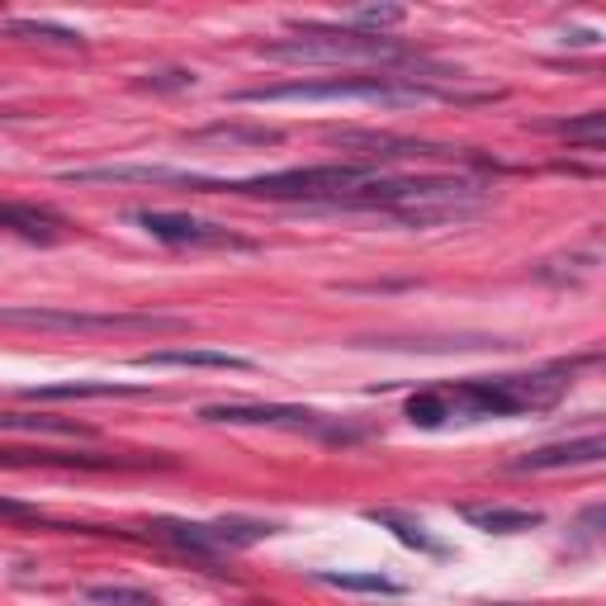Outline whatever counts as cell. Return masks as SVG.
<instances>
[{
	"instance_id": "1",
	"label": "cell",
	"mask_w": 606,
	"mask_h": 606,
	"mask_svg": "<svg viewBox=\"0 0 606 606\" xmlns=\"http://www.w3.org/2000/svg\"><path fill=\"white\" fill-rule=\"evenodd\" d=\"M379 167L365 161H332V167H289L266 175H242V181H214V175H185L190 190L209 195H252V199H303V204H337L355 185L375 181Z\"/></svg>"
},
{
	"instance_id": "2",
	"label": "cell",
	"mask_w": 606,
	"mask_h": 606,
	"mask_svg": "<svg viewBox=\"0 0 606 606\" xmlns=\"http://www.w3.org/2000/svg\"><path fill=\"white\" fill-rule=\"evenodd\" d=\"M238 105H327V100H365V105H432V100H455L450 90L417 86L408 76H332V81H284V86H252L232 95Z\"/></svg>"
},
{
	"instance_id": "3",
	"label": "cell",
	"mask_w": 606,
	"mask_h": 606,
	"mask_svg": "<svg viewBox=\"0 0 606 606\" xmlns=\"http://www.w3.org/2000/svg\"><path fill=\"white\" fill-rule=\"evenodd\" d=\"M569 379L559 375H502V379H470L446 393L450 417H517V412H545L555 408Z\"/></svg>"
},
{
	"instance_id": "4",
	"label": "cell",
	"mask_w": 606,
	"mask_h": 606,
	"mask_svg": "<svg viewBox=\"0 0 606 606\" xmlns=\"http://www.w3.org/2000/svg\"><path fill=\"white\" fill-rule=\"evenodd\" d=\"M5 327L34 332H86V337H175L190 332L185 318L171 313H81V308H0Z\"/></svg>"
},
{
	"instance_id": "5",
	"label": "cell",
	"mask_w": 606,
	"mask_h": 606,
	"mask_svg": "<svg viewBox=\"0 0 606 606\" xmlns=\"http://www.w3.org/2000/svg\"><path fill=\"white\" fill-rule=\"evenodd\" d=\"M270 62H417L398 38H365L351 29H303L299 38L266 48Z\"/></svg>"
},
{
	"instance_id": "6",
	"label": "cell",
	"mask_w": 606,
	"mask_h": 606,
	"mask_svg": "<svg viewBox=\"0 0 606 606\" xmlns=\"http://www.w3.org/2000/svg\"><path fill=\"white\" fill-rule=\"evenodd\" d=\"M280 526L275 521H252V517H223V521H157V535L171 545L190 549L199 559L228 555V549H246L256 541H266Z\"/></svg>"
},
{
	"instance_id": "7",
	"label": "cell",
	"mask_w": 606,
	"mask_h": 606,
	"mask_svg": "<svg viewBox=\"0 0 606 606\" xmlns=\"http://www.w3.org/2000/svg\"><path fill=\"white\" fill-rule=\"evenodd\" d=\"M143 232H152L157 242H171V246H238V252H252L256 242L238 238V232L218 228V223H204V218H190V214H167V209H143L137 214Z\"/></svg>"
},
{
	"instance_id": "8",
	"label": "cell",
	"mask_w": 606,
	"mask_h": 606,
	"mask_svg": "<svg viewBox=\"0 0 606 606\" xmlns=\"http://www.w3.org/2000/svg\"><path fill=\"white\" fill-rule=\"evenodd\" d=\"M204 422H228V426H318L323 417L308 408H289V403H214L199 412Z\"/></svg>"
},
{
	"instance_id": "9",
	"label": "cell",
	"mask_w": 606,
	"mask_h": 606,
	"mask_svg": "<svg viewBox=\"0 0 606 606\" xmlns=\"http://www.w3.org/2000/svg\"><path fill=\"white\" fill-rule=\"evenodd\" d=\"M597 460H606V440L583 436V440H559V446H535L526 455H517L512 470L541 474V470H569V464H597Z\"/></svg>"
},
{
	"instance_id": "10",
	"label": "cell",
	"mask_w": 606,
	"mask_h": 606,
	"mask_svg": "<svg viewBox=\"0 0 606 606\" xmlns=\"http://www.w3.org/2000/svg\"><path fill=\"white\" fill-rule=\"evenodd\" d=\"M190 171H171V167H81V171H62V181L72 185H185Z\"/></svg>"
},
{
	"instance_id": "11",
	"label": "cell",
	"mask_w": 606,
	"mask_h": 606,
	"mask_svg": "<svg viewBox=\"0 0 606 606\" xmlns=\"http://www.w3.org/2000/svg\"><path fill=\"white\" fill-rule=\"evenodd\" d=\"M190 147H280L284 133L266 123H209V129L185 133Z\"/></svg>"
},
{
	"instance_id": "12",
	"label": "cell",
	"mask_w": 606,
	"mask_h": 606,
	"mask_svg": "<svg viewBox=\"0 0 606 606\" xmlns=\"http://www.w3.org/2000/svg\"><path fill=\"white\" fill-rule=\"evenodd\" d=\"M143 384H114V379H72V384H44L24 389L29 403H76V398H143Z\"/></svg>"
},
{
	"instance_id": "13",
	"label": "cell",
	"mask_w": 606,
	"mask_h": 606,
	"mask_svg": "<svg viewBox=\"0 0 606 606\" xmlns=\"http://www.w3.org/2000/svg\"><path fill=\"white\" fill-rule=\"evenodd\" d=\"M0 228L20 232V238H29V242H58L62 228H66V218L52 214V209H38V204H10V199H0Z\"/></svg>"
},
{
	"instance_id": "14",
	"label": "cell",
	"mask_w": 606,
	"mask_h": 606,
	"mask_svg": "<svg viewBox=\"0 0 606 606\" xmlns=\"http://www.w3.org/2000/svg\"><path fill=\"white\" fill-rule=\"evenodd\" d=\"M143 369H252L246 355H232V351H195V347H181V351H147L137 355Z\"/></svg>"
},
{
	"instance_id": "15",
	"label": "cell",
	"mask_w": 606,
	"mask_h": 606,
	"mask_svg": "<svg viewBox=\"0 0 606 606\" xmlns=\"http://www.w3.org/2000/svg\"><path fill=\"white\" fill-rule=\"evenodd\" d=\"M460 517L488 535H521V531H531L545 521L541 512H531V507H464Z\"/></svg>"
},
{
	"instance_id": "16",
	"label": "cell",
	"mask_w": 606,
	"mask_h": 606,
	"mask_svg": "<svg viewBox=\"0 0 606 606\" xmlns=\"http://www.w3.org/2000/svg\"><path fill=\"white\" fill-rule=\"evenodd\" d=\"M5 38H24V44H58V48H86V38L76 29H62V24H48V20H5L0 24Z\"/></svg>"
},
{
	"instance_id": "17",
	"label": "cell",
	"mask_w": 606,
	"mask_h": 606,
	"mask_svg": "<svg viewBox=\"0 0 606 606\" xmlns=\"http://www.w3.org/2000/svg\"><path fill=\"white\" fill-rule=\"evenodd\" d=\"M403 20H408V10H403V5H365V10H351L341 29L365 34V38H384L389 29H398Z\"/></svg>"
},
{
	"instance_id": "18",
	"label": "cell",
	"mask_w": 606,
	"mask_h": 606,
	"mask_svg": "<svg viewBox=\"0 0 606 606\" xmlns=\"http://www.w3.org/2000/svg\"><path fill=\"white\" fill-rule=\"evenodd\" d=\"M541 129L569 137V143H583V152H602V137H606V114L592 109L583 119H559V123H541Z\"/></svg>"
},
{
	"instance_id": "19",
	"label": "cell",
	"mask_w": 606,
	"mask_h": 606,
	"mask_svg": "<svg viewBox=\"0 0 606 606\" xmlns=\"http://www.w3.org/2000/svg\"><path fill=\"white\" fill-rule=\"evenodd\" d=\"M0 432H34V436H90L81 422H66V417H24V412H5V417H0Z\"/></svg>"
},
{
	"instance_id": "20",
	"label": "cell",
	"mask_w": 606,
	"mask_h": 606,
	"mask_svg": "<svg viewBox=\"0 0 606 606\" xmlns=\"http://www.w3.org/2000/svg\"><path fill=\"white\" fill-rule=\"evenodd\" d=\"M327 587H341V592H375V597H398L403 583H393V578H379V573H337V569H323L318 573Z\"/></svg>"
},
{
	"instance_id": "21",
	"label": "cell",
	"mask_w": 606,
	"mask_h": 606,
	"mask_svg": "<svg viewBox=\"0 0 606 606\" xmlns=\"http://www.w3.org/2000/svg\"><path fill=\"white\" fill-rule=\"evenodd\" d=\"M369 521H379V526H389L398 541L403 545H412V549H426V555H440V541H432V535H426V526H417V521H408V517H398V512H365Z\"/></svg>"
},
{
	"instance_id": "22",
	"label": "cell",
	"mask_w": 606,
	"mask_h": 606,
	"mask_svg": "<svg viewBox=\"0 0 606 606\" xmlns=\"http://www.w3.org/2000/svg\"><path fill=\"white\" fill-rule=\"evenodd\" d=\"M86 602L90 606H157L147 587H129V583H100V587H86Z\"/></svg>"
},
{
	"instance_id": "23",
	"label": "cell",
	"mask_w": 606,
	"mask_h": 606,
	"mask_svg": "<svg viewBox=\"0 0 606 606\" xmlns=\"http://www.w3.org/2000/svg\"><path fill=\"white\" fill-rule=\"evenodd\" d=\"M408 422H412V426H446V422H450L446 393H440V389L412 393V398H408Z\"/></svg>"
},
{
	"instance_id": "24",
	"label": "cell",
	"mask_w": 606,
	"mask_h": 606,
	"mask_svg": "<svg viewBox=\"0 0 606 606\" xmlns=\"http://www.w3.org/2000/svg\"><path fill=\"white\" fill-rule=\"evenodd\" d=\"M143 86L147 90H190L195 86V72H181V66H171V72H147Z\"/></svg>"
},
{
	"instance_id": "25",
	"label": "cell",
	"mask_w": 606,
	"mask_h": 606,
	"mask_svg": "<svg viewBox=\"0 0 606 606\" xmlns=\"http://www.w3.org/2000/svg\"><path fill=\"white\" fill-rule=\"evenodd\" d=\"M0 517L5 521H44V512L29 502H15V498H0Z\"/></svg>"
}]
</instances>
